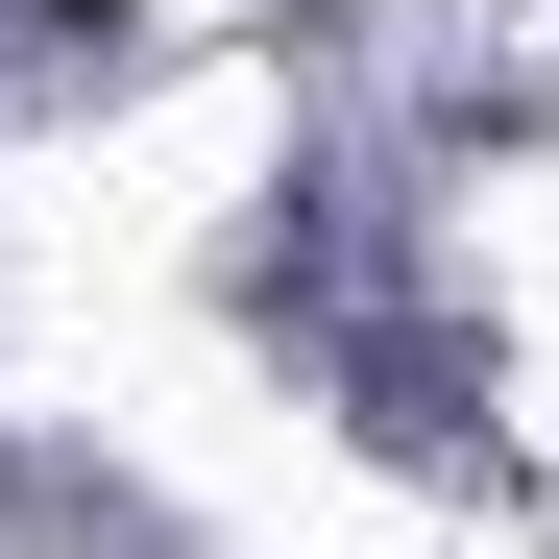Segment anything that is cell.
Masks as SVG:
<instances>
[{"instance_id":"obj_1","label":"cell","mask_w":559,"mask_h":559,"mask_svg":"<svg viewBox=\"0 0 559 559\" xmlns=\"http://www.w3.org/2000/svg\"><path fill=\"white\" fill-rule=\"evenodd\" d=\"M25 25H122V0H25Z\"/></svg>"}]
</instances>
